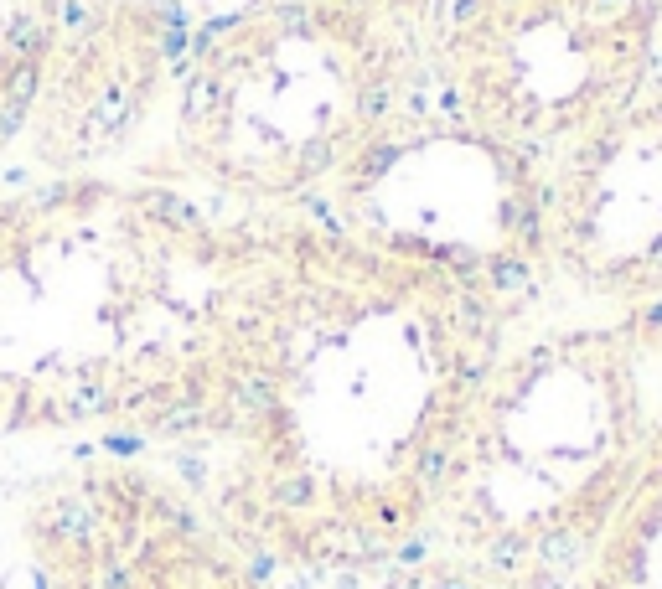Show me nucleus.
Segmentation results:
<instances>
[{"label":"nucleus","mask_w":662,"mask_h":589,"mask_svg":"<svg viewBox=\"0 0 662 589\" xmlns=\"http://www.w3.org/2000/svg\"><path fill=\"white\" fill-rule=\"evenodd\" d=\"M187 42L171 0H68L16 161L32 176L130 171L166 124Z\"/></svg>","instance_id":"nucleus-8"},{"label":"nucleus","mask_w":662,"mask_h":589,"mask_svg":"<svg viewBox=\"0 0 662 589\" xmlns=\"http://www.w3.org/2000/svg\"><path fill=\"white\" fill-rule=\"evenodd\" d=\"M652 331H657V378H662V305H652Z\"/></svg>","instance_id":"nucleus-13"},{"label":"nucleus","mask_w":662,"mask_h":589,"mask_svg":"<svg viewBox=\"0 0 662 589\" xmlns=\"http://www.w3.org/2000/svg\"><path fill=\"white\" fill-rule=\"evenodd\" d=\"M544 171L476 135L425 83L316 207L347 233L481 264L538 290Z\"/></svg>","instance_id":"nucleus-7"},{"label":"nucleus","mask_w":662,"mask_h":589,"mask_svg":"<svg viewBox=\"0 0 662 589\" xmlns=\"http://www.w3.org/2000/svg\"><path fill=\"white\" fill-rule=\"evenodd\" d=\"M68 0H0V171L16 161Z\"/></svg>","instance_id":"nucleus-11"},{"label":"nucleus","mask_w":662,"mask_h":589,"mask_svg":"<svg viewBox=\"0 0 662 589\" xmlns=\"http://www.w3.org/2000/svg\"><path fill=\"white\" fill-rule=\"evenodd\" d=\"M331 584L337 589H523V584L481 569V564H471V558H461V553H445L435 543H419L414 553L394 558V564L352 574V579H331Z\"/></svg>","instance_id":"nucleus-12"},{"label":"nucleus","mask_w":662,"mask_h":589,"mask_svg":"<svg viewBox=\"0 0 662 589\" xmlns=\"http://www.w3.org/2000/svg\"><path fill=\"white\" fill-rule=\"evenodd\" d=\"M606 316L662 305V68L538 192V290Z\"/></svg>","instance_id":"nucleus-9"},{"label":"nucleus","mask_w":662,"mask_h":589,"mask_svg":"<svg viewBox=\"0 0 662 589\" xmlns=\"http://www.w3.org/2000/svg\"><path fill=\"white\" fill-rule=\"evenodd\" d=\"M559 589H662V440L637 486Z\"/></svg>","instance_id":"nucleus-10"},{"label":"nucleus","mask_w":662,"mask_h":589,"mask_svg":"<svg viewBox=\"0 0 662 589\" xmlns=\"http://www.w3.org/2000/svg\"><path fill=\"white\" fill-rule=\"evenodd\" d=\"M657 440L652 310L523 321L471 403L425 543L523 589H559Z\"/></svg>","instance_id":"nucleus-3"},{"label":"nucleus","mask_w":662,"mask_h":589,"mask_svg":"<svg viewBox=\"0 0 662 589\" xmlns=\"http://www.w3.org/2000/svg\"><path fill=\"white\" fill-rule=\"evenodd\" d=\"M662 0H440L430 88L476 135L549 171L657 73Z\"/></svg>","instance_id":"nucleus-5"},{"label":"nucleus","mask_w":662,"mask_h":589,"mask_svg":"<svg viewBox=\"0 0 662 589\" xmlns=\"http://www.w3.org/2000/svg\"><path fill=\"white\" fill-rule=\"evenodd\" d=\"M32 589H285L166 460L83 450L16 517Z\"/></svg>","instance_id":"nucleus-6"},{"label":"nucleus","mask_w":662,"mask_h":589,"mask_svg":"<svg viewBox=\"0 0 662 589\" xmlns=\"http://www.w3.org/2000/svg\"><path fill=\"white\" fill-rule=\"evenodd\" d=\"M430 6L259 0L192 31L140 176L228 212H316L419 88Z\"/></svg>","instance_id":"nucleus-4"},{"label":"nucleus","mask_w":662,"mask_h":589,"mask_svg":"<svg viewBox=\"0 0 662 589\" xmlns=\"http://www.w3.org/2000/svg\"><path fill=\"white\" fill-rule=\"evenodd\" d=\"M533 285L264 212L228 388L182 481L285 579H352L430 538L471 403Z\"/></svg>","instance_id":"nucleus-1"},{"label":"nucleus","mask_w":662,"mask_h":589,"mask_svg":"<svg viewBox=\"0 0 662 589\" xmlns=\"http://www.w3.org/2000/svg\"><path fill=\"white\" fill-rule=\"evenodd\" d=\"M264 212L140 171L0 192V440L187 455L228 388Z\"/></svg>","instance_id":"nucleus-2"}]
</instances>
